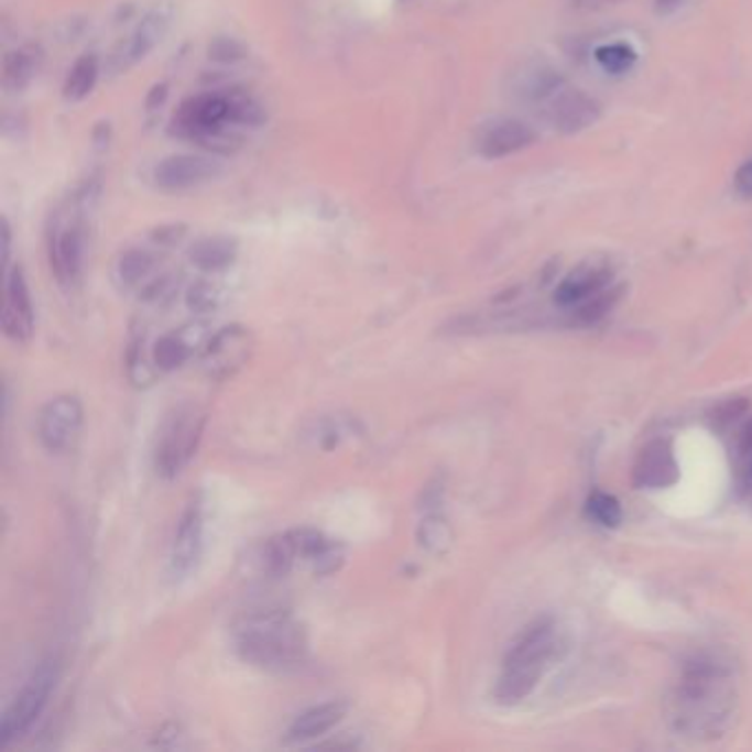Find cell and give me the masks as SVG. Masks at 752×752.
<instances>
[{
  "label": "cell",
  "instance_id": "9",
  "mask_svg": "<svg viewBox=\"0 0 752 752\" xmlns=\"http://www.w3.org/2000/svg\"><path fill=\"white\" fill-rule=\"evenodd\" d=\"M85 257V232L78 221L63 226L54 219L47 228V259L54 279L61 287H72L83 270Z\"/></svg>",
  "mask_w": 752,
  "mask_h": 752
},
{
  "label": "cell",
  "instance_id": "38",
  "mask_svg": "<svg viewBox=\"0 0 752 752\" xmlns=\"http://www.w3.org/2000/svg\"><path fill=\"white\" fill-rule=\"evenodd\" d=\"M400 3H411V0H400Z\"/></svg>",
  "mask_w": 752,
  "mask_h": 752
},
{
  "label": "cell",
  "instance_id": "22",
  "mask_svg": "<svg viewBox=\"0 0 752 752\" xmlns=\"http://www.w3.org/2000/svg\"><path fill=\"white\" fill-rule=\"evenodd\" d=\"M263 567L268 574L272 576H285L294 565L296 560L301 558L298 556V545H296V538H294V532H285V534H279L274 538H270L265 545H263Z\"/></svg>",
  "mask_w": 752,
  "mask_h": 752
},
{
  "label": "cell",
  "instance_id": "6",
  "mask_svg": "<svg viewBox=\"0 0 752 752\" xmlns=\"http://www.w3.org/2000/svg\"><path fill=\"white\" fill-rule=\"evenodd\" d=\"M224 175V164L206 155H168L153 168V184L162 193H186Z\"/></svg>",
  "mask_w": 752,
  "mask_h": 752
},
{
  "label": "cell",
  "instance_id": "17",
  "mask_svg": "<svg viewBox=\"0 0 752 752\" xmlns=\"http://www.w3.org/2000/svg\"><path fill=\"white\" fill-rule=\"evenodd\" d=\"M345 715H347V704L345 701L318 704V706L301 712L294 719V723L290 726L287 739L290 741H307V739L323 737L325 732L336 728L342 721Z\"/></svg>",
  "mask_w": 752,
  "mask_h": 752
},
{
  "label": "cell",
  "instance_id": "7",
  "mask_svg": "<svg viewBox=\"0 0 752 752\" xmlns=\"http://www.w3.org/2000/svg\"><path fill=\"white\" fill-rule=\"evenodd\" d=\"M254 338L241 325H228L210 336L201 351V364L212 380L232 378L252 356Z\"/></svg>",
  "mask_w": 752,
  "mask_h": 752
},
{
  "label": "cell",
  "instance_id": "15",
  "mask_svg": "<svg viewBox=\"0 0 752 752\" xmlns=\"http://www.w3.org/2000/svg\"><path fill=\"white\" fill-rule=\"evenodd\" d=\"M613 272L604 261H585L574 268L556 287L554 301L563 309H574L585 303L589 296L602 292L611 285Z\"/></svg>",
  "mask_w": 752,
  "mask_h": 752
},
{
  "label": "cell",
  "instance_id": "4",
  "mask_svg": "<svg viewBox=\"0 0 752 752\" xmlns=\"http://www.w3.org/2000/svg\"><path fill=\"white\" fill-rule=\"evenodd\" d=\"M204 424L206 415L193 404L177 406L164 419L155 448V468L164 479H175L190 464L201 442Z\"/></svg>",
  "mask_w": 752,
  "mask_h": 752
},
{
  "label": "cell",
  "instance_id": "26",
  "mask_svg": "<svg viewBox=\"0 0 752 752\" xmlns=\"http://www.w3.org/2000/svg\"><path fill=\"white\" fill-rule=\"evenodd\" d=\"M153 265H155V259L151 252L146 250H129L120 257V263H118V276L122 281V285L127 287H135L140 285L151 272H153Z\"/></svg>",
  "mask_w": 752,
  "mask_h": 752
},
{
  "label": "cell",
  "instance_id": "13",
  "mask_svg": "<svg viewBox=\"0 0 752 752\" xmlns=\"http://www.w3.org/2000/svg\"><path fill=\"white\" fill-rule=\"evenodd\" d=\"M536 142V131L516 118H497L486 122L475 140L477 153L486 160H503L530 149Z\"/></svg>",
  "mask_w": 752,
  "mask_h": 752
},
{
  "label": "cell",
  "instance_id": "1",
  "mask_svg": "<svg viewBox=\"0 0 752 752\" xmlns=\"http://www.w3.org/2000/svg\"><path fill=\"white\" fill-rule=\"evenodd\" d=\"M734 710L732 671L717 655L690 657L671 695V721L690 737H719Z\"/></svg>",
  "mask_w": 752,
  "mask_h": 752
},
{
  "label": "cell",
  "instance_id": "10",
  "mask_svg": "<svg viewBox=\"0 0 752 752\" xmlns=\"http://www.w3.org/2000/svg\"><path fill=\"white\" fill-rule=\"evenodd\" d=\"M83 404L76 395H61L45 404L39 417V437L50 453H65L83 428Z\"/></svg>",
  "mask_w": 752,
  "mask_h": 752
},
{
  "label": "cell",
  "instance_id": "24",
  "mask_svg": "<svg viewBox=\"0 0 752 752\" xmlns=\"http://www.w3.org/2000/svg\"><path fill=\"white\" fill-rule=\"evenodd\" d=\"M622 287H604L602 292L589 296L585 303H580L578 307H574V316L578 325H596L598 320H602L620 301Z\"/></svg>",
  "mask_w": 752,
  "mask_h": 752
},
{
  "label": "cell",
  "instance_id": "35",
  "mask_svg": "<svg viewBox=\"0 0 752 752\" xmlns=\"http://www.w3.org/2000/svg\"><path fill=\"white\" fill-rule=\"evenodd\" d=\"M111 135H113V131H111V122H98V124H96V129H94V144H96V149H98V151H105V149H109V144H111Z\"/></svg>",
  "mask_w": 752,
  "mask_h": 752
},
{
  "label": "cell",
  "instance_id": "11",
  "mask_svg": "<svg viewBox=\"0 0 752 752\" xmlns=\"http://www.w3.org/2000/svg\"><path fill=\"white\" fill-rule=\"evenodd\" d=\"M545 120L563 135H576L600 120V105L580 89L560 87L545 105Z\"/></svg>",
  "mask_w": 752,
  "mask_h": 752
},
{
  "label": "cell",
  "instance_id": "20",
  "mask_svg": "<svg viewBox=\"0 0 752 752\" xmlns=\"http://www.w3.org/2000/svg\"><path fill=\"white\" fill-rule=\"evenodd\" d=\"M193 327H184L175 334H168V336H162L157 342H155V349H153V362L160 371H175L179 369L182 364L188 362V358L193 356L195 351V345L201 340V329L195 334L190 331Z\"/></svg>",
  "mask_w": 752,
  "mask_h": 752
},
{
  "label": "cell",
  "instance_id": "16",
  "mask_svg": "<svg viewBox=\"0 0 752 752\" xmlns=\"http://www.w3.org/2000/svg\"><path fill=\"white\" fill-rule=\"evenodd\" d=\"M677 479V464L666 442H651L635 461V483L642 488H666Z\"/></svg>",
  "mask_w": 752,
  "mask_h": 752
},
{
  "label": "cell",
  "instance_id": "31",
  "mask_svg": "<svg viewBox=\"0 0 752 752\" xmlns=\"http://www.w3.org/2000/svg\"><path fill=\"white\" fill-rule=\"evenodd\" d=\"M188 232V226L186 224H166V226H160L155 232H153V241L157 246H164V248H173L177 246Z\"/></svg>",
  "mask_w": 752,
  "mask_h": 752
},
{
  "label": "cell",
  "instance_id": "36",
  "mask_svg": "<svg viewBox=\"0 0 752 752\" xmlns=\"http://www.w3.org/2000/svg\"><path fill=\"white\" fill-rule=\"evenodd\" d=\"M684 3V0H653V8L660 17H668L673 12L679 10V6Z\"/></svg>",
  "mask_w": 752,
  "mask_h": 752
},
{
  "label": "cell",
  "instance_id": "29",
  "mask_svg": "<svg viewBox=\"0 0 752 752\" xmlns=\"http://www.w3.org/2000/svg\"><path fill=\"white\" fill-rule=\"evenodd\" d=\"M208 58L219 65H237L248 58V50L232 36H217L208 45Z\"/></svg>",
  "mask_w": 752,
  "mask_h": 752
},
{
  "label": "cell",
  "instance_id": "27",
  "mask_svg": "<svg viewBox=\"0 0 752 752\" xmlns=\"http://www.w3.org/2000/svg\"><path fill=\"white\" fill-rule=\"evenodd\" d=\"M587 516L602 527H618L622 521V508L613 494L607 492H591L587 499Z\"/></svg>",
  "mask_w": 752,
  "mask_h": 752
},
{
  "label": "cell",
  "instance_id": "8",
  "mask_svg": "<svg viewBox=\"0 0 752 752\" xmlns=\"http://www.w3.org/2000/svg\"><path fill=\"white\" fill-rule=\"evenodd\" d=\"M204 538H206L204 501L201 497H193V501L186 505L177 523L173 545H171L168 571L175 580H182L197 569L201 554H204Z\"/></svg>",
  "mask_w": 752,
  "mask_h": 752
},
{
  "label": "cell",
  "instance_id": "30",
  "mask_svg": "<svg viewBox=\"0 0 752 752\" xmlns=\"http://www.w3.org/2000/svg\"><path fill=\"white\" fill-rule=\"evenodd\" d=\"M221 303V292L217 290V285H212L210 281H197L193 283V287L186 294V305L190 307V312L195 314H208L215 312Z\"/></svg>",
  "mask_w": 752,
  "mask_h": 752
},
{
  "label": "cell",
  "instance_id": "34",
  "mask_svg": "<svg viewBox=\"0 0 752 752\" xmlns=\"http://www.w3.org/2000/svg\"><path fill=\"white\" fill-rule=\"evenodd\" d=\"M166 100H168V85H166V83L155 85V87L149 91V96H146V111H157V109H162V107L166 105Z\"/></svg>",
  "mask_w": 752,
  "mask_h": 752
},
{
  "label": "cell",
  "instance_id": "12",
  "mask_svg": "<svg viewBox=\"0 0 752 752\" xmlns=\"http://www.w3.org/2000/svg\"><path fill=\"white\" fill-rule=\"evenodd\" d=\"M0 323H3L6 336L19 345L30 342V338L34 336V303L21 265H14L6 272V296Z\"/></svg>",
  "mask_w": 752,
  "mask_h": 752
},
{
  "label": "cell",
  "instance_id": "2",
  "mask_svg": "<svg viewBox=\"0 0 752 752\" xmlns=\"http://www.w3.org/2000/svg\"><path fill=\"white\" fill-rule=\"evenodd\" d=\"M235 649L252 666L287 673L307 662L309 640L305 626L283 609L248 613L235 629Z\"/></svg>",
  "mask_w": 752,
  "mask_h": 752
},
{
  "label": "cell",
  "instance_id": "14",
  "mask_svg": "<svg viewBox=\"0 0 752 752\" xmlns=\"http://www.w3.org/2000/svg\"><path fill=\"white\" fill-rule=\"evenodd\" d=\"M173 21V12L168 8H155L149 12L135 32L113 52V69L118 74L129 72L138 63H142L168 34Z\"/></svg>",
  "mask_w": 752,
  "mask_h": 752
},
{
  "label": "cell",
  "instance_id": "25",
  "mask_svg": "<svg viewBox=\"0 0 752 752\" xmlns=\"http://www.w3.org/2000/svg\"><path fill=\"white\" fill-rule=\"evenodd\" d=\"M417 543L431 554H442L453 543V530L446 523V519L437 514H428L417 527Z\"/></svg>",
  "mask_w": 752,
  "mask_h": 752
},
{
  "label": "cell",
  "instance_id": "19",
  "mask_svg": "<svg viewBox=\"0 0 752 752\" xmlns=\"http://www.w3.org/2000/svg\"><path fill=\"white\" fill-rule=\"evenodd\" d=\"M43 65V50L39 45H25L14 50L3 61V87L10 94H23L39 76Z\"/></svg>",
  "mask_w": 752,
  "mask_h": 752
},
{
  "label": "cell",
  "instance_id": "18",
  "mask_svg": "<svg viewBox=\"0 0 752 752\" xmlns=\"http://www.w3.org/2000/svg\"><path fill=\"white\" fill-rule=\"evenodd\" d=\"M190 263L201 272H224L239 259V243L232 237H204L193 243L188 252Z\"/></svg>",
  "mask_w": 752,
  "mask_h": 752
},
{
  "label": "cell",
  "instance_id": "32",
  "mask_svg": "<svg viewBox=\"0 0 752 752\" xmlns=\"http://www.w3.org/2000/svg\"><path fill=\"white\" fill-rule=\"evenodd\" d=\"M732 186H734V190H737L739 197L752 199V157L745 160V162L737 168V173H734V177H732Z\"/></svg>",
  "mask_w": 752,
  "mask_h": 752
},
{
  "label": "cell",
  "instance_id": "3",
  "mask_svg": "<svg viewBox=\"0 0 752 752\" xmlns=\"http://www.w3.org/2000/svg\"><path fill=\"white\" fill-rule=\"evenodd\" d=\"M560 646V633L552 618H538L532 622L510 646L503 660V668L494 686V699L503 706H514L532 695L545 671L558 657Z\"/></svg>",
  "mask_w": 752,
  "mask_h": 752
},
{
  "label": "cell",
  "instance_id": "37",
  "mask_svg": "<svg viewBox=\"0 0 752 752\" xmlns=\"http://www.w3.org/2000/svg\"><path fill=\"white\" fill-rule=\"evenodd\" d=\"M620 0H574V8H582V10H598V8H607V6H618Z\"/></svg>",
  "mask_w": 752,
  "mask_h": 752
},
{
  "label": "cell",
  "instance_id": "23",
  "mask_svg": "<svg viewBox=\"0 0 752 752\" xmlns=\"http://www.w3.org/2000/svg\"><path fill=\"white\" fill-rule=\"evenodd\" d=\"M228 98H230V122H232V127L259 129L261 124H265L268 113L261 107V102L254 100L250 94L232 89V91H228Z\"/></svg>",
  "mask_w": 752,
  "mask_h": 752
},
{
  "label": "cell",
  "instance_id": "21",
  "mask_svg": "<svg viewBox=\"0 0 752 752\" xmlns=\"http://www.w3.org/2000/svg\"><path fill=\"white\" fill-rule=\"evenodd\" d=\"M100 78V61L96 54H85L80 56L74 67L69 69L65 85H63V98L67 102H83L87 100Z\"/></svg>",
  "mask_w": 752,
  "mask_h": 752
},
{
  "label": "cell",
  "instance_id": "28",
  "mask_svg": "<svg viewBox=\"0 0 752 752\" xmlns=\"http://www.w3.org/2000/svg\"><path fill=\"white\" fill-rule=\"evenodd\" d=\"M596 61L609 74H624L635 63V52L629 45H624V43H615V45L600 47L596 52Z\"/></svg>",
  "mask_w": 752,
  "mask_h": 752
},
{
  "label": "cell",
  "instance_id": "33",
  "mask_svg": "<svg viewBox=\"0 0 752 752\" xmlns=\"http://www.w3.org/2000/svg\"><path fill=\"white\" fill-rule=\"evenodd\" d=\"M10 254H12V228L8 217L0 219V261H3V274L10 270Z\"/></svg>",
  "mask_w": 752,
  "mask_h": 752
},
{
  "label": "cell",
  "instance_id": "5",
  "mask_svg": "<svg viewBox=\"0 0 752 752\" xmlns=\"http://www.w3.org/2000/svg\"><path fill=\"white\" fill-rule=\"evenodd\" d=\"M58 677L61 664L56 657H47L39 664V668L32 673V677L17 695V699L3 712V719H0V748H8L12 741L30 732V728L47 708L50 697L58 684Z\"/></svg>",
  "mask_w": 752,
  "mask_h": 752
}]
</instances>
